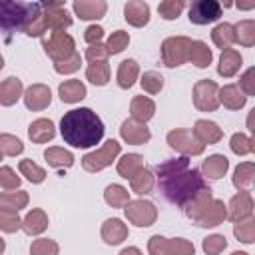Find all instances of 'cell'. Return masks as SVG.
<instances>
[{
	"instance_id": "7",
	"label": "cell",
	"mask_w": 255,
	"mask_h": 255,
	"mask_svg": "<svg viewBox=\"0 0 255 255\" xmlns=\"http://www.w3.org/2000/svg\"><path fill=\"white\" fill-rule=\"evenodd\" d=\"M124 211L128 221L133 223L135 227H149L157 219V207L147 199H133V201L129 199L124 205Z\"/></svg>"
},
{
	"instance_id": "49",
	"label": "cell",
	"mask_w": 255,
	"mask_h": 255,
	"mask_svg": "<svg viewBox=\"0 0 255 255\" xmlns=\"http://www.w3.org/2000/svg\"><path fill=\"white\" fill-rule=\"evenodd\" d=\"M147 251L149 255H171L169 239L163 235H151L147 241Z\"/></svg>"
},
{
	"instance_id": "10",
	"label": "cell",
	"mask_w": 255,
	"mask_h": 255,
	"mask_svg": "<svg viewBox=\"0 0 255 255\" xmlns=\"http://www.w3.org/2000/svg\"><path fill=\"white\" fill-rule=\"evenodd\" d=\"M167 143H169L171 149L183 153L185 157L187 155H201L203 149H205V145H201L189 129H181V128L179 129H171L167 133Z\"/></svg>"
},
{
	"instance_id": "25",
	"label": "cell",
	"mask_w": 255,
	"mask_h": 255,
	"mask_svg": "<svg viewBox=\"0 0 255 255\" xmlns=\"http://www.w3.org/2000/svg\"><path fill=\"white\" fill-rule=\"evenodd\" d=\"M229 169V159L223 153H213L201 163V171L207 179H221Z\"/></svg>"
},
{
	"instance_id": "24",
	"label": "cell",
	"mask_w": 255,
	"mask_h": 255,
	"mask_svg": "<svg viewBox=\"0 0 255 255\" xmlns=\"http://www.w3.org/2000/svg\"><path fill=\"white\" fill-rule=\"evenodd\" d=\"M241 64H243L241 54H239L237 50H233V48H227V50H223L221 56H219L217 74L223 76V78H231V76H235V74L239 72Z\"/></svg>"
},
{
	"instance_id": "19",
	"label": "cell",
	"mask_w": 255,
	"mask_h": 255,
	"mask_svg": "<svg viewBox=\"0 0 255 255\" xmlns=\"http://www.w3.org/2000/svg\"><path fill=\"white\" fill-rule=\"evenodd\" d=\"M102 239L108 245H120V243H124L128 239V225L122 219H118V217L104 221V225H102Z\"/></svg>"
},
{
	"instance_id": "60",
	"label": "cell",
	"mask_w": 255,
	"mask_h": 255,
	"mask_svg": "<svg viewBox=\"0 0 255 255\" xmlns=\"http://www.w3.org/2000/svg\"><path fill=\"white\" fill-rule=\"evenodd\" d=\"M231 255H249V253H245V251H233Z\"/></svg>"
},
{
	"instance_id": "36",
	"label": "cell",
	"mask_w": 255,
	"mask_h": 255,
	"mask_svg": "<svg viewBox=\"0 0 255 255\" xmlns=\"http://www.w3.org/2000/svg\"><path fill=\"white\" fill-rule=\"evenodd\" d=\"M211 40H213V44H215L217 48H221V52L227 50V48L235 42V40H233V24H229V22L217 24V26L211 30Z\"/></svg>"
},
{
	"instance_id": "46",
	"label": "cell",
	"mask_w": 255,
	"mask_h": 255,
	"mask_svg": "<svg viewBox=\"0 0 255 255\" xmlns=\"http://www.w3.org/2000/svg\"><path fill=\"white\" fill-rule=\"evenodd\" d=\"M58 253H60V245L48 237L36 239L30 245V255H58Z\"/></svg>"
},
{
	"instance_id": "62",
	"label": "cell",
	"mask_w": 255,
	"mask_h": 255,
	"mask_svg": "<svg viewBox=\"0 0 255 255\" xmlns=\"http://www.w3.org/2000/svg\"><path fill=\"white\" fill-rule=\"evenodd\" d=\"M0 159H2V155H0Z\"/></svg>"
},
{
	"instance_id": "54",
	"label": "cell",
	"mask_w": 255,
	"mask_h": 255,
	"mask_svg": "<svg viewBox=\"0 0 255 255\" xmlns=\"http://www.w3.org/2000/svg\"><path fill=\"white\" fill-rule=\"evenodd\" d=\"M239 90L245 96H253L255 94V68L245 70V74L239 78Z\"/></svg>"
},
{
	"instance_id": "31",
	"label": "cell",
	"mask_w": 255,
	"mask_h": 255,
	"mask_svg": "<svg viewBox=\"0 0 255 255\" xmlns=\"http://www.w3.org/2000/svg\"><path fill=\"white\" fill-rule=\"evenodd\" d=\"M187 60H191V64L197 66V68H207V66L211 64V60H213V52H211V48H207L205 42H201V40H191L189 58H187Z\"/></svg>"
},
{
	"instance_id": "13",
	"label": "cell",
	"mask_w": 255,
	"mask_h": 255,
	"mask_svg": "<svg viewBox=\"0 0 255 255\" xmlns=\"http://www.w3.org/2000/svg\"><path fill=\"white\" fill-rule=\"evenodd\" d=\"M120 135H122L124 141L131 143V145H143V143H147L151 139V133H149L147 126L137 122V120H133V118H129V120H126L122 124Z\"/></svg>"
},
{
	"instance_id": "23",
	"label": "cell",
	"mask_w": 255,
	"mask_h": 255,
	"mask_svg": "<svg viewBox=\"0 0 255 255\" xmlns=\"http://www.w3.org/2000/svg\"><path fill=\"white\" fill-rule=\"evenodd\" d=\"M48 223L50 221H48L46 211L36 207L32 211H28L26 217L22 219V229H24L26 235H40V233H44L48 229Z\"/></svg>"
},
{
	"instance_id": "59",
	"label": "cell",
	"mask_w": 255,
	"mask_h": 255,
	"mask_svg": "<svg viewBox=\"0 0 255 255\" xmlns=\"http://www.w3.org/2000/svg\"><path fill=\"white\" fill-rule=\"evenodd\" d=\"M4 249H6V243H4V239H2V237H0V255H2V253H4Z\"/></svg>"
},
{
	"instance_id": "5",
	"label": "cell",
	"mask_w": 255,
	"mask_h": 255,
	"mask_svg": "<svg viewBox=\"0 0 255 255\" xmlns=\"http://www.w3.org/2000/svg\"><path fill=\"white\" fill-rule=\"evenodd\" d=\"M42 48L54 60V64L76 54V42L66 32H50L48 36H42Z\"/></svg>"
},
{
	"instance_id": "22",
	"label": "cell",
	"mask_w": 255,
	"mask_h": 255,
	"mask_svg": "<svg viewBox=\"0 0 255 255\" xmlns=\"http://www.w3.org/2000/svg\"><path fill=\"white\" fill-rule=\"evenodd\" d=\"M217 100H219V104H223L229 110H241L245 106V102H247V96L239 90L237 84H227V86L219 88Z\"/></svg>"
},
{
	"instance_id": "6",
	"label": "cell",
	"mask_w": 255,
	"mask_h": 255,
	"mask_svg": "<svg viewBox=\"0 0 255 255\" xmlns=\"http://www.w3.org/2000/svg\"><path fill=\"white\" fill-rule=\"evenodd\" d=\"M191 40L187 36H171L161 42V62L167 68H177L189 58Z\"/></svg>"
},
{
	"instance_id": "61",
	"label": "cell",
	"mask_w": 255,
	"mask_h": 255,
	"mask_svg": "<svg viewBox=\"0 0 255 255\" xmlns=\"http://www.w3.org/2000/svg\"><path fill=\"white\" fill-rule=\"evenodd\" d=\"M4 68V58H2V54H0V70Z\"/></svg>"
},
{
	"instance_id": "15",
	"label": "cell",
	"mask_w": 255,
	"mask_h": 255,
	"mask_svg": "<svg viewBox=\"0 0 255 255\" xmlns=\"http://www.w3.org/2000/svg\"><path fill=\"white\" fill-rule=\"evenodd\" d=\"M225 219H227V205L221 199L213 197L211 203L203 209V213L195 219V223L199 227H215V225H221Z\"/></svg>"
},
{
	"instance_id": "42",
	"label": "cell",
	"mask_w": 255,
	"mask_h": 255,
	"mask_svg": "<svg viewBox=\"0 0 255 255\" xmlns=\"http://www.w3.org/2000/svg\"><path fill=\"white\" fill-rule=\"evenodd\" d=\"M24 151V143L12 133H0V155L16 157Z\"/></svg>"
},
{
	"instance_id": "3",
	"label": "cell",
	"mask_w": 255,
	"mask_h": 255,
	"mask_svg": "<svg viewBox=\"0 0 255 255\" xmlns=\"http://www.w3.org/2000/svg\"><path fill=\"white\" fill-rule=\"evenodd\" d=\"M42 10L36 2H14L0 0V28L4 30H24V26Z\"/></svg>"
},
{
	"instance_id": "56",
	"label": "cell",
	"mask_w": 255,
	"mask_h": 255,
	"mask_svg": "<svg viewBox=\"0 0 255 255\" xmlns=\"http://www.w3.org/2000/svg\"><path fill=\"white\" fill-rule=\"evenodd\" d=\"M86 58H88L90 62L106 60V58H108V50H106V46H102V44H94V46H90V48L86 50Z\"/></svg>"
},
{
	"instance_id": "35",
	"label": "cell",
	"mask_w": 255,
	"mask_h": 255,
	"mask_svg": "<svg viewBox=\"0 0 255 255\" xmlns=\"http://www.w3.org/2000/svg\"><path fill=\"white\" fill-rule=\"evenodd\" d=\"M153 183H155L153 173H151L147 167L139 169V171H137V173H135V175L129 179L131 191H133V193H137V195H147V193H151Z\"/></svg>"
},
{
	"instance_id": "14",
	"label": "cell",
	"mask_w": 255,
	"mask_h": 255,
	"mask_svg": "<svg viewBox=\"0 0 255 255\" xmlns=\"http://www.w3.org/2000/svg\"><path fill=\"white\" fill-rule=\"evenodd\" d=\"M22 98H24V104H26L28 110L40 112V110H44V108L50 106V102H52V92H50V88H48L46 84H32V86H28V90L22 94Z\"/></svg>"
},
{
	"instance_id": "51",
	"label": "cell",
	"mask_w": 255,
	"mask_h": 255,
	"mask_svg": "<svg viewBox=\"0 0 255 255\" xmlns=\"http://www.w3.org/2000/svg\"><path fill=\"white\" fill-rule=\"evenodd\" d=\"M0 187H4V189H18L20 187V177L8 165L0 167Z\"/></svg>"
},
{
	"instance_id": "44",
	"label": "cell",
	"mask_w": 255,
	"mask_h": 255,
	"mask_svg": "<svg viewBox=\"0 0 255 255\" xmlns=\"http://www.w3.org/2000/svg\"><path fill=\"white\" fill-rule=\"evenodd\" d=\"M183 8H185L183 0H163V2H159L157 12L163 20H175L183 12Z\"/></svg>"
},
{
	"instance_id": "2",
	"label": "cell",
	"mask_w": 255,
	"mask_h": 255,
	"mask_svg": "<svg viewBox=\"0 0 255 255\" xmlns=\"http://www.w3.org/2000/svg\"><path fill=\"white\" fill-rule=\"evenodd\" d=\"M60 133L72 147H92L104 137V124L90 108H76L64 114L60 120Z\"/></svg>"
},
{
	"instance_id": "16",
	"label": "cell",
	"mask_w": 255,
	"mask_h": 255,
	"mask_svg": "<svg viewBox=\"0 0 255 255\" xmlns=\"http://www.w3.org/2000/svg\"><path fill=\"white\" fill-rule=\"evenodd\" d=\"M191 133L195 135V139H197L201 145H213V143H217V141L223 137L221 128H219L215 122H211V120H197V122L193 124Z\"/></svg>"
},
{
	"instance_id": "26",
	"label": "cell",
	"mask_w": 255,
	"mask_h": 255,
	"mask_svg": "<svg viewBox=\"0 0 255 255\" xmlns=\"http://www.w3.org/2000/svg\"><path fill=\"white\" fill-rule=\"evenodd\" d=\"M86 94H88V90H86L84 82H80V80H66L58 88V96L64 104H78L80 100L86 98Z\"/></svg>"
},
{
	"instance_id": "45",
	"label": "cell",
	"mask_w": 255,
	"mask_h": 255,
	"mask_svg": "<svg viewBox=\"0 0 255 255\" xmlns=\"http://www.w3.org/2000/svg\"><path fill=\"white\" fill-rule=\"evenodd\" d=\"M128 44H129V34L126 32V30H116L110 38H108V44H106V50H108V54H120V52H124L126 48H128Z\"/></svg>"
},
{
	"instance_id": "27",
	"label": "cell",
	"mask_w": 255,
	"mask_h": 255,
	"mask_svg": "<svg viewBox=\"0 0 255 255\" xmlns=\"http://www.w3.org/2000/svg\"><path fill=\"white\" fill-rule=\"evenodd\" d=\"M137 76H139V66H137V62H135L133 58H128V60L120 62V66H118V74H116V78H118V86H120V88L129 90V88L135 84Z\"/></svg>"
},
{
	"instance_id": "48",
	"label": "cell",
	"mask_w": 255,
	"mask_h": 255,
	"mask_svg": "<svg viewBox=\"0 0 255 255\" xmlns=\"http://www.w3.org/2000/svg\"><path fill=\"white\" fill-rule=\"evenodd\" d=\"M139 84L147 94H159L163 88V76L157 72H143Z\"/></svg>"
},
{
	"instance_id": "39",
	"label": "cell",
	"mask_w": 255,
	"mask_h": 255,
	"mask_svg": "<svg viewBox=\"0 0 255 255\" xmlns=\"http://www.w3.org/2000/svg\"><path fill=\"white\" fill-rule=\"evenodd\" d=\"M18 229H22V219H20L18 211L0 207V231H4V233H16Z\"/></svg>"
},
{
	"instance_id": "43",
	"label": "cell",
	"mask_w": 255,
	"mask_h": 255,
	"mask_svg": "<svg viewBox=\"0 0 255 255\" xmlns=\"http://www.w3.org/2000/svg\"><path fill=\"white\" fill-rule=\"evenodd\" d=\"M229 147H231V151H233L235 155H247V153H251V151L255 149L253 139H251L247 133H241V131H237V133L231 135Z\"/></svg>"
},
{
	"instance_id": "28",
	"label": "cell",
	"mask_w": 255,
	"mask_h": 255,
	"mask_svg": "<svg viewBox=\"0 0 255 255\" xmlns=\"http://www.w3.org/2000/svg\"><path fill=\"white\" fill-rule=\"evenodd\" d=\"M129 112H131V118H133V120L145 124L147 120L153 118V114H155V104H153V100H149L147 96H135V98L131 100V104H129Z\"/></svg>"
},
{
	"instance_id": "52",
	"label": "cell",
	"mask_w": 255,
	"mask_h": 255,
	"mask_svg": "<svg viewBox=\"0 0 255 255\" xmlns=\"http://www.w3.org/2000/svg\"><path fill=\"white\" fill-rule=\"evenodd\" d=\"M169 249H171V255H195L193 243L187 241V239H183V237L169 239Z\"/></svg>"
},
{
	"instance_id": "41",
	"label": "cell",
	"mask_w": 255,
	"mask_h": 255,
	"mask_svg": "<svg viewBox=\"0 0 255 255\" xmlns=\"http://www.w3.org/2000/svg\"><path fill=\"white\" fill-rule=\"evenodd\" d=\"M18 169H20V173H22L28 181H32V183H42V181L46 179V171H44L38 163H34L32 159H22V161L18 163Z\"/></svg>"
},
{
	"instance_id": "50",
	"label": "cell",
	"mask_w": 255,
	"mask_h": 255,
	"mask_svg": "<svg viewBox=\"0 0 255 255\" xmlns=\"http://www.w3.org/2000/svg\"><path fill=\"white\" fill-rule=\"evenodd\" d=\"M80 66H82V56L76 52V54H72L68 60L56 62V64H54V70H56L58 74H74V72L80 70Z\"/></svg>"
},
{
	"instance_id": "32",
	"label": "cell",
	"mask_w": 255,
	"mask_h": 255,
	"mask_svg": "<svg viewBox=\"0 0 255 255\" xmlns=\"http://www.w3.org/2000/svg\"><path fill=\"white\" fill-rule=\"evenodd\" d=\"M116 169H118V175H122L126 179H131L139 169H143V157L139 153H126L118 161Z\"/></svg>"
},
{
	"instance_id": "8",
	"label": "cell",
	"mask_w": 255,
	"mask_h": 255,
	"mask_svg": "<svg viewBox=\"0 0 255 255\" xmlns=\"http://www.w3.org/2000/svg\"><path fill=\"white\" fill-rule=\"evenodd\" d=\"M42 6V18L46 24V30L50 28L52 32H64L66 28L72 26V16L66 10L64 2H44Z\"/></svg>"
},
{
	"instance_id": "4",
	"label": "cell",
	"mask_w": 255,
	"mask_h": 255,
	"mask_svg": "<svg viewBox=\"0 0 255 255\" xmlns=\"http://www.w3.org/2000/svg\"><path fill=\"white\" fill-rule=\"evenodd\" d=\"M120 151H122V143L116 139H108L100 149L90 151L82 157V167L90 173H98L108 165H112V161L120 155Z\"/></svg>"
},
{
	"instance_id": "30",
	"label": "cell",
	"mask_w": 255,
	"mask_h": 255,
	"mask_svg": "<svg viewBox=\"0 0 255 255\" xmlns=\"http://www.w3.org/2000/svg\"><path fill=\"white\" fill-rule=\"evenodd\" d=\"M44 159H46V163H48L50 167H56V169H60V167H72V165H74V155H72V151H68V149H64V147H58V145L48 147V149L44 151Z\"/></svg>"
},
{
	"instance_id": "1",
	"label": "cell",
	"mask_w": 255,
	"mask_h": 255,
	"mask_svg": "<svg viewBox=\"0 0 255 255\" xmlns=\"http://www.w3.org/2000/svg\"><path fill=\"white\" fill-rule=\"evenodd\" d=\"M157 179L165 199L179 207H185L197 193H201L203 189H209L201 171L189 167V157L185 155L159 163Z\"/></svg>"
},
{
	"instance_id": "37",
	"label": "cell",
	"mask_w": 255,
	"mask_h": 255,
	"mask_svg": "<svg viewBox=\"0 0 255 255\" xmlns=\"http://www.w3.org/2000/svg\"><path fill=\"white\" fill-rule=\"evenodd\" d=\"M104 199L112 207H124L129 201V191L120 183H110L104 191Z\"/></svg>"
},
{
	"instance_id": "29",
	"label": "cell",
	"mask_w": 255,
	"mask_h": 255,
	"mask_svg": "<svg viewBox=\"0 0 255 255\" xmlns=\"http://www.w3.org/2000/svg\"><path fill=\"white\" fill-rule=\"evenodd\" d=\"M255 181V165L251 161H243L233 171V185L239 191H251Z\"/></svg>"
},
{
	"instance_id": "17",
	"label": "cell",
	"mask_w": 255,
	"mask_h": 255,
	"mask_svg": "<svg viewBox=\"0 0 255 255\" xmlns=\"http://www.w3.org/2000/svg\"><path fill=\"white\" fill-rule=\"evenodd\" d=\"M72 8L82 20H100L106 16L108 4L104 0H76Z\"/></svg>"
},
{
	"instance_id": "33",
	"label": "cell",
	"mask_w": 255,
	"mask_h": 255,
	"mask_svg": "<svg viewBox=\"0 0 255 255\" xmlns=\"http://www.w3.org/2000/svg\"><path fill=\"white\" fill-rule=\"evenodd\" d=\"M233 40L239 42L245 48H251L255 44V22L253 20H241L233 26Z\"/></svg>"
},
{
	"instance_id": "34",
	"label": "cell",
	"mask_w": 255,
	"mask_h": 255,
	"mask_svg": "<svg viewBox=\"0 0 255 255\" xmlns=\"http://www.w3.org/2000/svg\"><path fill=\"white\" fill-rule=\"evenodd\" d=\"M86 78L94 86H106L110 82V64L106 60L90 62V66L86 68Z\"/></svg>"
},
{
	"instance_id": "20",
	"label": "cell",
	"mask_w": 255,
	"mask_h": 255,
	"mask_svg": "<svg viewBox=\"0 0 255 255\" xmlns=\"http://www.w3.org/2000/svg\"><path fill=\"white\" fill-rule=\"evenodd\" d=\"M22 92H24V86H22V80L16 78V76H10L6 80L0 82V106H14L20 98H22Z\"/></svg>"
},
{
	"instance_id": "11",
	"label": "cell",
	"mask_w": 255,
	"mask_h": 255,
	"mask_svg": "<svg viewBox=\"0 0 255 255\" xmlns=\"http://www.w3.org/2000/svg\"><path fill=\"white\" fill-rule=\"evenodd\" d=\"M221 4L215 0H197L189 6V22L203 26V24H211L215 20L221 18Z\"/></svg>"
},
{
	"instance_id": "53",
	"label": "cell",
	"mask_w": 255,
	"mask_h": 255,
	"mask_svg": "<svg viewBox=\"0 0 255 255\" xmlns=\"http://www.w3.org/2000/svg\"><path fill=\"white\" fill-rule=\"evenodd\" d=\"M26 36H44V32H46V24H44V18H42V10L24 26V30H22Z\"/></svg>"
},
{
	"instance_id": "12",
	"label": "cell",
	"mask_w": 255,
	"mask_h": 255,
	"mask_svg": "<svg viewBox=\"0 0 255 255\" xmlns=\"http://www.w3.org/2000/svg\"><path fill=\"white\" fill-rule=\"evenodd\" d=\"M253 215V199H251V193L249 191H239L237 195H233L229 199V205H227V217L237 223V221H245Z\"/></svg>"
},
{
	"instance_id": "57",
	"label": "cell",
	"mask_w": 255,
	"mask_h": 255,
	"mask_svg": "<svg viewBox=\"0 0 255 255\" xmlns=\"http://www.w3.org/2000/svg\"><path fill=\"white\" fill-rule=\"evenodd\" d=\"M120 255H143V253L137 247H126V249L120 251Z\"/></svg>"
},
{
	"instance_id": "21",
	"label": "cell",
	"mask_w": 255,
	"mask_h": 255,
	"mask_svg": "<svg viewBox=\"0 0 255 255\" xmlns=\"http://www.w3.org/2000/svg\"><path fill=\"white\" fill-rule=\"evenodd\" d=\"M54 135H56V128H54V122L48 118H38L28 128V137L34 143H46L54 139Z\"/></svg>"
},
{
	"instance_id": "58",
	"label": "cell",
	"mask_w": 255,
	"mask_h": 255,
	"mask_svg": "<svg viewBox=\"0 0 255 255\" xmlns=\"http://www.w3.org/2000/svg\"><path fill=\"white\" fill-rule=\"evenodd\" d=\"M239 8H243V10H249V8H253L255 6V2H243V4H237Z\"/></svg>"
},
{
	"instance_id": "40",
	"label": "cell",
	"mask_w": 255,
	"mask_h": 255,
	"mask_svg": "<svg viewBox=\"0 0 255 255\" xmlns=\"http://www.w3.org/2000/svg\"><path fill=\"white\" fill-rule=\"evenodd\" d=\"M233 235L237 237V241H241L245 245H251L253 239H255V219L249 217L245 221H237L233 225Z\"/></svg>"
},
{
	"instance_id": "55",
	"label": "cell",
	"mask_w": 255,
	"mask_h": 255,
	"mask_svg": "<svg viewBox=\"0 0 255 255\" xmlns=\"http://www.w3.org/2000/svg\"><path fill=\"white\" fill-rule=\"evenodd\" d=\"M84 38H86V42H88L90 46L100 44V40L104 38V28H102V26H98V24H92V26H88V28H86Z\"/></svg>"
},
{
	"instance_id": "47",
	"label": "cell",
	"mask_w": 255,
	"mask_h": 255,
	"mask_svg": "<svg viewBox=\"0 0 255 255\" xmlns=\"http://www.w3.org/2000/svg\"><path fill=\"white\" fill-rule=\"evenodd\" d=\"M205 255H219L225 247H227V239L225 235H219V233H213V235H207L201 243Z\"/></svg>"
},
{
	"instance_id": "38",
	"label": "cell",
	"mask_w": 255,
	"mask_h": 255,
	"mask_svg": "<svg viewBox=\"0 0 255 255\" xmlns=\"http://www.w3.org/2000/svg\"><path fill=\"white\" fill-rule=\"evenodd\" d=\"M28 193L18 189V191H4L0 193V207H6V209H14V211H20L28 205Z\"/></svg>"
},
{
	"instance_id": "18",
	"label": "cell",
	"mask_w": 255,
	"mask_h": 255,
	"mask_svg": "<svg viewBox=\"0 0 255 255\" xmlns=\"http://www.w3.org/2000/svg\"><path fill=\"white\" fill-rule=\"evenodd\" d=\"M124 18L128 20V24L141 28L149 22V4L141 2V0H129L124 6Z\"/></svg>"
},
{
	"instance_id": "9",
	"label": "cell",
	"mask_w": 255,
	"mask_h": 255,
	"mask_svg": "<svg viewBox=\"0 0 255 255\" xmlns=\"http://www.w3.org/2000/svg\"><path fill=\"white\" fill-rule=\"evenodd\" d=\"M219 86L213 80H199L193 86V106L199 112H215L219 106L217 100Z\"/></svg>"
}]
</instances>
